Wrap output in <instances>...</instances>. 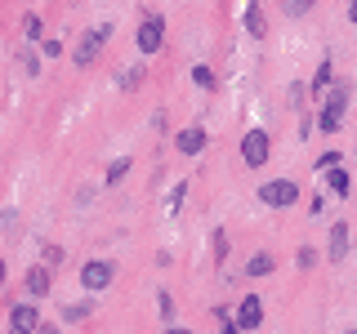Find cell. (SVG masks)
<instances>
[{
  "label": "cell",
  "mask_w": 357,
  "mask_h": 334,
  "mask_svg": "<svg viewBox=\"0 0 357 334\" xmlns=\"http://www.w3.org/2000/svg\"><path fill=\"white\" fill-rule=\"evenodd\" d=\"M344 107H349V81H340L331 89V98L321 103V134H335L344 120Z\"/></svg>",
  "instance_id": "1"
},
{
  "label": "cell",
  "mask_w": 357,
  "mask_h": 334,
  "mask_svg": "<svg viewBox=\"0 0 357 334\" xmlns=\"http://www.w3.org/2000/svg\"><path fill=\"white\" fill-rule=\"evenodd\" d=\"M107 36H112V27H94V31H85L81 40H76V49H72V63L76 67H89L103 54V45H107Z\"/></svg>",
  "instance_id": "2"
},
{
  "label": "cell",
  "mask_w": 357,
  "mask_h": 334,
  "mask_svg": "<svg viewBox=\"0 0 357 334\" xmlns=\"http://www.w3.org/2000/svg\"><path fill=\"white\" fill-rule=\"evenodd\" d=\"M259 200H264V205H277V209H282V205H295V200H299V187L290 183V178H273V183L259 187Z\"/></svg>",
  "instance_id": "3"
},
{
  "label": "cell",
  "mask_w": 357,
  "mask_h": 334,
  "mask_svg": "<svg viewBox=\"0 0 357 334\" xmlns=\"http://www.w3.org/2000/svg\"><path fill=\"white\" fill-rule=\"evenodd\" d=\"M112 276H116V267H112L107 259H89V263L81 267V285H85V289H94V294L112 285Z\"/></svg>",
  "instance_id": "4"
},
{
  "label": "cell",
  "mask_w": 357,
  "mask_h": 334,
  "mask_svg": "<svg viewBox=\"0 0 357 334\" xmlns=\"http://www.w3.org/2000/svg\"><path fill=\"white\" fill-rule=\"evenodd\" d=\"M161 36H165L161 14H148V18L139 22V36H134V40H139V49H143V54H156V49H161Z\"/></svg>",
  "instance_id": "5"
},
{
  "label": "cell",
  "mask_w": 357,
  "mask_h": 334,
  "mask_svg": "<svg viewBox=\"0 0 357 334\" xmlns=\"http://www.w3.org/2000/svg\"><path fill=\"white\" fill-rule=\"evenodd\" d=\"M241 161L255 165V170L268 161V134H264V129H250V134L241 138Z\"/></svg>",
  "instance_id": "6"
},
{
  "label": "cell",
  "mask_w": 357,
  "mask_h": 334,
  "mask_svg": "<svg viewBox=\"0 0 357 334\" xmlns=\"http://www.w3.org/2000/svg\"><path fill=\"white\" fill-rule=\"evenodd\" d=\"M9 326L18 334H40V312L31 303H18V308H9Z\"/></svg>",
  "instance_id": "7"
},
{
  "label": "cell",
  "mask_w": 357,
  "mask_h": 334,
  "mask_svg": "<svg viewBox=\"0 0 357 334\" xmlns=\"http://www.w3.org/2000/svg\"><path fill=\"white\" fill-rule=\"evenodd\" d=\"M259 321H264V303H259L255 294H245L241 308H237V326H241V330H255Z\"/></svg>",
  "instance_id": "8"
},
{
  "label": "cell",
  "mask_w": 357,
  "mask_h": 334,
  "mask_svg": "<svg viewBox=\"0 0 357 334\" xmlns=\"http://www.w3.org/2000/svg\"><path fill=\"white\" fill-rule=\"evenodd\" d=\"M331 263H344V259H349V223H335V228H331Z\"/></svg>",
  "instance_id": "9"
},
{
  "label": "cell",
  "mask_w": 357,
  "mask_h": 334,
  "mask_svg": "<svg viewBox=\"0 0 357 334\" xmlns=\"http://www.w3.org/2000/svg\"><path fill=\"white\" fill-rule=\"evenodd\" d=\"M178 152H183V156H197L201 148H206V129H201V125H192V129H178Z\"/></svg>",
  "instance_id": "10"
},
{
  "label": "cell",
  "mask_w": 357,
  "mask_h": 334,
  "mask_svg": "<svg viewBox=\"0 0 357 334\" xmlns=\"http://www.w3.org/2000/svg\"><path fill=\"white\" fill-rule=\"evenodd\" d=\"M22 289H27L31 299H45V294H50V267H31L27 281H22Z\"/></svg>",
  "instance_id": "11"
},
{
  "label": "cell",
  "mask_w": 357,
  "mask_h": 334,
  "mask_svg": "<svg viewBox=\"0 0 357 334\" xmlns=\"http://www.w3.org/2000/svg\"><path fill=\"white\" fill-rule=\"evenodd\" d=\"M245 31H250L255 40H264V36H268V18H264V9L255 5V0L245 5Z\"/></svg>",
  "instance_id": "12"
},
{
  "label": "cell",
  "mask_w": 357,
  "mask_h": 334,
  "mask_svg": "<svg viewBox=\"0 0 357 334\" xmlns=\"http://www.w3.org/2000/svg\"><path fill=\"white\" fill-rule=\"evenodd\" d=\"M326 183H331V192H340V196H349V187H353L349 174H344L340 165H335V170H326Z\"/></svg>",
  "instance_id": "13"
},
{
  "label": "cell",
  "mask_w": 357,
  "mask_h": 334,
  "mask_svg": "<svg viewBox=\"0 0 357 334\" xmlns=\"http://www.w3.org/2000/svg\"><path fill=\"white\" fill-rule=\"evenodd\" d=\"M273 272V259H268V254H255L250 263H245V276H268Z\"/></svg>",
  "instance_id": "14"
},
{
  "label": "cell",
  "mask_w": 357,
  "mask_h": 334,
  "mask_svg": "<svg viewBox=\"0 0 357 334\" xmlns=\"http://www.w3.org/2000/svg\"><path fill=\"white\" fill-rule=\"evenodd\" d=\"M326 85H331V63L321 58V67H317V76H312V94L321 98V89H326Z\"/></svg>",
  "instance_id": "15"
},
{
  "label": "cell",
  "mask_w": 357,
  "mask_h": 334,
  "mask_svg": "<svg viewBox=\"0 0 357 334\" xmlns=\"http://www.w3.org/2000/svg\"><path fill=\"white\" fill-rule=\"evenodd\" d=\"M126 174H130V161H126V156L107 165V183H121V178H126Z\"/></svg>",
  "instance_id": "16"
},
{
  "label": "cell",
  "mask_w": 357,
  "mask_h": 334,
  "mask_svg": "<svg viewBox=\"0 0 357 334\" xmlns=\"http://www.w3.org/2000/svg\"><path fill=\"white\" fill-rule=\"evenodd\" d=\"M192 81H197L201 89H215V72H210V67L201 63V67H192Z\"/></svg>",
  "instance_id": "17"
},
{
  "label": "cell",
  "mask_w": 357,
  "mask_h": 334,
  "mask_svg": "<svg viewBox=\"0 0 357 334\" xmlns=\"http://www.w3.org/2000/svg\"><path fill=\"white\" fill-rule=\"evenodd\" d=\"M89 317V303H67L63 308V321H85Z\"/></svg>",
  "instance_id": "18"
},
{
  "label": "cell",
  "mask_w": 357,
  "mask_h": 334,
  "mask_svg": "<svg viewBox=\"0 0 357 334\" xmlns=\"http://www.w3.org/2000/svg\"><path fill=\"white\" fill-rule=\"evenodd\" d=\"M282 9H286L290 18H299V14H308V9H312V0H282Z\"/></svg>",
  "instance_id": "19"
},
{
  "label": "cell",
  "mask_w": 357,
  "mask_h": 334,
  "mask_svg": "<svg viewBox=\"0 0 357 334\" xmlns=\"http://www.w3.org/2000/svg\"><path fill=\"white\" fill-rule=\"evenodd\" d=\"M183 196H188V183H178L174 192H170V200H165V209H170V214H178V205H183Z\"/></svg>",
  "instance_id": "20"
},
{
  "label": "cell",
  "mask_w": 357,
  "mask_h": 334,
  "mask_svg": "<svg viewBox=\"0 0 357 334\" xmlns=\"http://www.w3.org/2000/svg\"><path fill=\"white\" fill-rule=\"evenodd\" d=\"M22 36H27V40H36V36H40V18H36V14L22 18Z\"/></svg>",
  "instance_id": "21"
},
{
  "label": "cell",
  "mask_w": 357,
  "mask_h": 334,
  "mask_svg": "<svg viewBox=\"0 0 357 334\" xmlns=\"http://www.w3.org/2000/svg\"><path fill=\"white\" fill-rule=\"evenodd\" d=\"M210 250H215V259H223V254H228V237L215 232V237H210Z\"/></svg>",
  "instance_id": "22"
},
{
  "label": "cell",
  "mask_w": 357,
  "mask_h": 334,
  "mask_svg": "<svg viewBox=\"0 0 357 334\" xmlns=\"http://www.w3.org/2000/svg\"><path fill=\"white\" fill-rule=\"evenodd\" d=\"M139 81H143V67H130V72L121 76V85H126V89H134V85H139Z\"/></svg>",
  "instance_id": "23"
},
{
  "label": "cell",
  "mask_w": 357,
  "mask_h": 334,
  "mask_svg": "<svg viewBox=\"0 0 357 334\" xmlns=\"http://www.w3.org/2000/svg\"><path fill=\"white\" fill-rule=\"evenodd\" d=\"M335 165H340V156H335V152H321V161H317V174H321V170H335Z\"/></svg>",
  "instance_id": "24"
},
{
  "label": "cell",
  "mask_w": 357,
  "mask_h": 334,
  "mask_svg": "<svg viewBox=\"0 0 357 334\" xmlns=\"http://www.w3.org/2000/svg\"><path fill=\"white\" fill-rule=\"evenodd\" d=\"M317 263V250H312V245H304V250H299V267H312Z\"/></svg>",
  "instance_id": "25"
},
{
  "label": "cell",
  "mask_w": 357,
  "mask_h": 334,
  "mask_svg": "<svg viewBox=\"0 0 357 334\" xmlns=\"http://www.w3.org/2000/svg\"><path fill=\"white\" fill-rule=\"evenodd\" d=\"M59 259H63V250H59V245H45V263L54 267V263H59Z\"/></svg>",
  "instance_id": "26"
},
{
  "label": "cell",
  "mask_w": 357,
  "mask_h": 334,
  "mask_svg": "<svg viewBox=\"0 0 357 334\" xmlns=\"http://www.w3.org/2000/svg\"><path fill=\"white\" fill-rule=\"evenodd\" d=\"M161 317H165V321H174V303H170V294H161Z\"/></svg>",
  "instance_id": "27"
},
{
  "label": "cell",
  "mask_w": 357,
  "mask_h": 334,
  "mask_svg": "<svg viewBox=\"0 0 357 334\" xmlns=\"http://www.w3.org/2000/svg\"><path fill=\"white\" fill-rule=\"evenodd\" d=\"M219 334H241V326H237V321H232V326H223Z\"/></svg>",
  "instance_id": "28"
},
{
  "label": "cell",
  "mask_w": 357,
  "mask_h": 334,
  "mask_svg": "<svg viewBox=\"0 0 357 334\" xmlns=\"http://www.w3.org/2000/svg\"><path fill=\"white\" fill-rule=\"evenodd\" d=\"M349 18H353V22H357V0H349Z\"/></svg>",
  "instance_id": "29"
},
{
  "label": "cell",
  "mask_w": 357,
  "mask_h": 334,
  "mask_svg": "<svg viewBox=\"0 0 357 334\" xmlns=\"http://www.w3.org/2000/svg\"><path fill=\"white\" fill-rule=\"evenodd\" d=\"M165 334H192V330H178V326H170V330H165Z\"/></svg>",
  "instance_id": "30"
},
{
  "label": "cell",
  "mask_w": 357,
  "mask_h": 334,
  "mask_svg": "<svg viewBox=\"0 0 357 334\" xmlns=\"http://www.w3.org/2000/svg\"><path fill=\"white\" fill-rule=\"evenodd\" d=\"M40 334H59V330H54V326H40Z\"/></svg>",
  "instance_id": "31"
},
{
  "label": "cell",
  "mask_w": 357,
  "mask_h": 334,
  "mask_svg": "<svg viewBox=\"0 0 357 334\" xmlns=\"http://www.w3.org/2000/svg\"><path fill=\"white\" fill-rule=\"evenodd\" d=\"M349 334H357V330H349Z\"/></svg>",
  "instance_id": "32"
},
{
  "label": "cell",
  "mask_w": 357,
  "mask_h": 334,
  "mask_svg": "<svg viewBox=\"0 0 357 334\" xmlns=\"http://www.w3.org/2000/svg\"><path fill=\"white\" fill-rule=\"evenodd\" d=\"M14 334H18V330H14Z\"/></svg>",
  "instance_id": "33"
}]
</instances>
